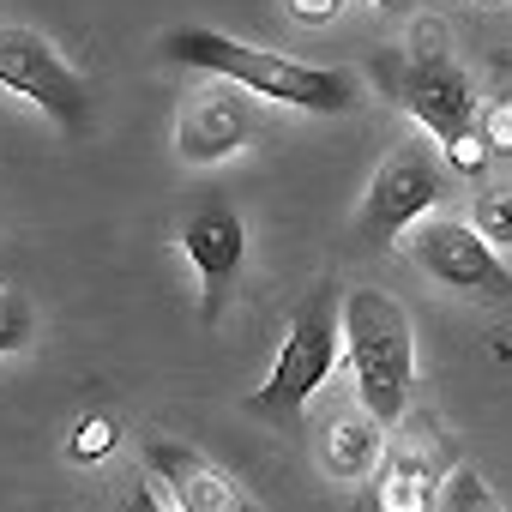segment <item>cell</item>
Returning <instances> with one entry per match:
<instances>
[{
  "label": "cell",
  "instance_id": "cell-1",
  "mask_svg": "<svg viewBox=\"0 0 512 512\" xmlns=\"http://www.w3.org/2000/svg\"><path fill=\"white\" fill-rule=\"evenodd\" d=\"M163 61L193 67L205 79H223V85H235L247 97L302 109V115H344V109L362 103V79L350 67H314V61H296V55H278V49L235 43L229 31H205V25L169 31L163 37Z\"/></svg>",
  "mask_w": 512,
  "mask_h": 512
},
{
  "label": "cell",
  "instance_id": "cell-2",
  "mask_svg": "<svg viewBox=\"0 0 512 512\" xmlns=\"http://www.w3.org/2000/svg\"><path fill=\"white\" fill-rule=\"evenodd\" d=\"M368 79L434 139H458L464 127H476V79L464 73V61L452 55V37L440 19H410L404 49L374 55Z\"/></svg>",
  "mask_w": 512,
  "mask_h": 512
},
{
  "label": "cell",
  "instance_id": "cell-3",
  "mask_svg": "<svg viewBox=\"0 0 512 512\" xmlns=\"http://www.w3.org/2000/svg\"><path fill=\"white\" fill-rule=\"evenodd\" d=\"M344 356H350L362 410L380 428H392L416 392V332L392 290H374V284L344 290Z\"/></svg>",
  "mask_w": 512,
  "mask_h": 512
},
{
  "label": "cell",
  "instance_id": "cell-4",
  "mask_svg": "<svg viewBox=\"0 0 512 512\" xmlns=\"http://www.w3.org/2000/svg\"><path fill=\"white\" fill-rule=\"evenodd\" d=\"M338 350H344V290L326 278L308 290V302L296 308L284 344H278V362L266 374V386H253L241 398V416L253 422H278V428H296L308 398L332 380L338 368Z\"/></svg>",
  "mask_w": 512,
  "mask_h": 512
},
{
  "label": "cell",
  "instance_id": "cell-5",
  "mask_svg": "<svg viewBox=\"0 0 512 512\" xmlns=\"http://www.w3.org/2000/svg\"><path fill=\"white\" fill-rule=\"evenodd\" d=\"M446 175H452V169H446V157H440V145H434L428 133L398 139V145L386 151V163L374 169L368 193H362V211H356L362 247L386 253L422 211H434V205L446 199V187H452Z\"/></svg>",
  "mask_w": 512,
  "mask_h": 512
},
{
  "label": "cell",
  "instance_id": "cell-6",
  "mask_svg": "<svg viewBox=\"0 0 512 512\" xmlns=\"http://www.w3.org/2000/svg\"><path fill=\"white\" fill-rule=\"evenodd\" d=\"M0 91H13L25 103H37L61 133H85L91 127V91L85 73L31 25H0Z\"/></svg>",
  "mask_w": 512,
  "mask_h": 512
},
{
  "label": "cell",
  "instance_id": "cell-7",
  "mask_svg": "<svg viewBox=\"0 0 512 512\" xmlns=\"http://www.w3.org/2000/svg\"><path fill=\"white\" fill-rule=\"evenodd\" d=\"M452 446L440 434V422L428 410H404L386 428V452L374 464V488H368V512H434L440 482L452 470Z\"/></svg>",
  "mask_w": 512,
  "mask_h": 512
},
{
  "label": "cell",
  "instance_id": "cell-8",
  "mask_svg": "<svg viewBox=\"0 0 512 512\" xmlns=\"http://www.w3.org/2000/svg\"><path fill=\"white\" fill-rule=\"evenodd\" d=\"M404 253L410 266H422L434 284L446 290H464V296H482V302H506L512 296V272L506 260L470 229V223H452V217H434V223H410L404 235Z\"/></svg>",
  "mask_w": 512,
  "mask_h": 512
},
{
  "label": "cell",
  "instance_id": "cell-9",
  "mask_svg": "<svg viewBox=\"0 0 512 512\" xmlns=\"http://www.w3.org/2000/svg\"><path fill=\"white\" fill-rule=\"evenodd\" d=\"M181 253H187V266L199 278V320L217 326L223 308H229V290L241 278V260H247V223L235 205L223 199H205L181 217Z\"/></svg>",
  "mask_w": 512,
  "mask_h": 512
},
{
  "label": "cell",
  "instance_id": "cell-10",
  "mask_svg": "<svg viewBox=\"0 0 512 512\" xmlns=\"http://www.w3.org/2000/svg\"><path fill=\"white\" fill-rule=\"evenodd\" d=\"M253 133H260V103L235 85H199L187 97V109L175 115V157L181 163H223L229 151H241Z\"/></svg>",
  "mask_w": 512,
  "mask_h": 512
},
{
  "label": "cell",
  "instance_id": "cell-11",
  "mask_svg": "<svg viewBox=\"0 0 512 512\" xmlns=\"http://www.w3.org/2000/svg\"><path fill=\"white\" fill-rule=\"evenodd\" d=\"M145 470H151V482H163L175 494L181 512H266L235 476H223L211 458H199L181 440H151L145 446Z\"/></svg>",
  "mask_w": 512,
  "mask_h": 512
},
{
  "label": "cell",
  "instance_id": "cell-12",
  "mask_svg": "<svg viewBox=\"0 0 512 512\" xmlns=\"http://www.w3.org/2000/svg\"><path fill=\"white\" fill-rule=\"evenodd\" d=\"M380 452H386V428H380L368 410H344V416L326 422L320 458H326V470H332L338 482H362V476L380 464Z\"/></svg>",
  "mask_w": 512,
  "mask_h": 512
},
{
  "label": "cell",
  "instance_id": "cell-13",
  "mask_svg": "<svg viewBox=\"0 0 512 512\" xmlns=\"http://www.w3.org/2000/svg\"><path fill=\"white\" fill-rule=\"evenodd\" d=\"M470 229H476L494 253L512 247V181H488V187H476V199H470Z\"/></svg>",
  "mask_w": 512,
  "mask_h": 512
},
{
  "label": "cell",
  "instance_id": "cell-14",
  "mask_svg": "<svg viewBox=\"0 0 512 512\" xmlns=\"http://www.w3.org/2000/svg\"><path fill=\"white\" fill-rule=\"evenodd\" d=\"M434 512H506V506L494 500V488L482 482V470H476V464H452V470H446V482H440Z\"/></svg>",
  "mask_w": 512,
  "mask_h": 512
},
{
  "label": "cell",
  "instance_id": "cell-15",
  "mask_svg": "<svg viewBox=\"0 0 512 512\" xmlns=\"http://www.w3.org/2000/svg\"><path fill=\"white\" fill-rule=\"evenodd\" d=\"M37 344V308L19 284H0V356H19Z\"/></svg>",
  "mask_w": 512,
  "mask_h": 512
},
{
  "label": "cell",
  "instance_id": "cell-16",
  "mask_svg": "<svg viewBox=\"0 0 512 512\" xmlns=\"http://www.w3.org/2000/svg\"><path fill=\"white\" fill-rule=\"evenodd\" d=\"M115 446H121V428H115V416H85V422L67 434V458H73V464H103Z\"/></svg>",
  "mask_w": 512,
  "mask_h": 512
},
{
  "label": "cell",
  "instance_id": "cell-17",
  "mask_svg": "<svg viewBox=\"0 0 512 512\" xmlns=\"http://www.w3.org/2000/svg\"><path fill=\"white\" fill-rule=\"evenodd\" d=\"M440 157H446V169H452V175H482V169L494 163V151H488L482 127H464L458 139H446V145H440Z\"/></svg>",
  "mask_w": 512,
  "mask_h": 512
},
{
  "label": "cell",
  "instance_id": "cell-18",
  "mask_svg": "<svg viewBox=\"0 0 512 512\" xmlns=\"http://www.w3.org/2000/svg\"><path fill=\"white\" fill-rule=\"evenodd\" d=\"M476 127H482V139H488L494 157L512 151V97H494L488 109H476Z\"/></svg>",
  "mask_w": 512,
  "mask_h": 512
},
{
  "label": "cell",
  "instance_id": "cell-19",
  "mask_svg": "<svg viewBox=\"0 0 512 512\" xmlns=\"http://www.w3.org/2000/svg\"><path fill=\"white\" fill-rule=\"evenodd\" d=\"M284 7H290L296 25H326V19L344 13V0H284Z\"/></svg>",
  "mask_w": 512,
  "mask_h": 512
},
{
  "label": "cell",
  "instance_id": "cell-20",
  "mask_svg": "<svg viewBox=\"0 0 512 512\" xmlns=\"http://www.w3.org/2000/svg\"><path fill=\"white\" fill-rule=\"evenodd\" d=\"M121 512H169V506L157 500V482H151V476H139V482L127 488V500H121Z\"/></svg>",
  "mask_w": 512,
  "mask_h": 512
},
{
  "label": "cell",
  "instance_id": "cell-21",
  "mask_svg": "<svg viewBox=\"0 0 512 512\" xmlns=\"http://www.w3.org/2000/svg\"><path fill=\"white\" fill-rule=\"evenodd\" d=\"M380 13H392V19H404V13H416V0H374Z\"/></svg>",
  "mask_w": 512,
  "mask_h": 512
},
{
  "label": "cell",
  "instance_id": "cell-22",
  "mask_svg": "<svg viewBox=\"0 0 512 512\" xmlns=\"http://www.w3.org/2000/svg\"><path fill=\"white\" fill-rule=\"evenodd\" d=\"M488 7H500V0H488Z\"/></svg>",
  "mask_w": 512,
  "mask_h": 512
}]
</instances>
